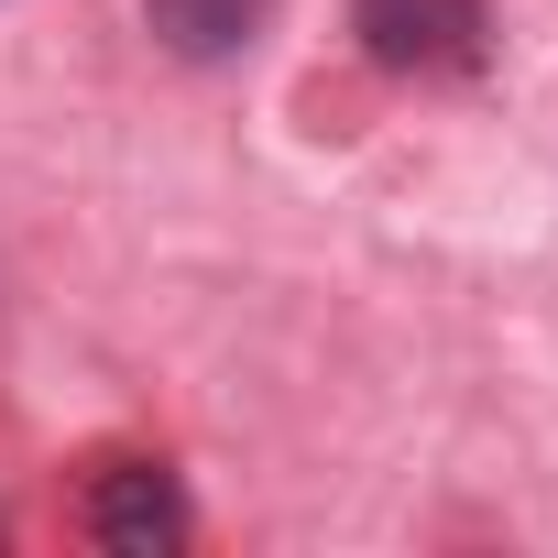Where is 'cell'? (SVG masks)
Returning a JSON list of instances; mask_svg holds the SVG:
<instances>
[{
	"label": "cell",
	"mask_w": 558,
	"mask_h": 558,
	"mask_svg": "<svg viewBox=\"0 0 558 558\" xmlns=\"http://www.w3.org/2000/svg\"><path fill=\"white\" fill-rule=\"evenodd\" d=\"M351 45L384 77H460V66H482L493 12L482 0H351Z\"/></svg>",
	"instance_id": "6da1fadb"
},
{
	"label": "cell",
	"mask_w": 558,
	"mask_h": 558,
	"mask_svg": "<svg viewBox=\"0 0 558 558\" xmlns=\"http://www.w3.org/2000/svg\"><path fill=\"white\" fill-rule=\"evenodd\" d=\"M186 482L165 471V460H110L99 482H88V536L110 547V558H175L186 547Z\"/></svg>",
	"instance_id": "7a4b0ae2"
},
{
	"label": "cell",
	"mask_w": 558,
	"mask_h": 558,
	"mask_svg": "<svg viewBox=\"0 0 558 558\" xmlns=\"http://www.w3.org/2000/svg\"><path fill=\"white\" fill-rule=\"evenodd\" d=\"M263 12H274V0H143L154 45H165V56H186V66H219V56H241V45L263 34Z\"/></svg>",
	"instance_id": "3957f363"
}]
</instances>
